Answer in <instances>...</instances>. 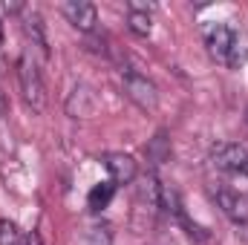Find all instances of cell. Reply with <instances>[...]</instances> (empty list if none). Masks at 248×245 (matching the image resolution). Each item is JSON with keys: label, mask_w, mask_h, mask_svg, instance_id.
<instances>
[{"label": "cell", "mask_w": 248, "mask_h": 245, "mask_svg": "<svg viewBox=\"0 0 248 245\" xmlns=\"http://www.w3.org/2000/svg\"><path fill=\"white\" fill-rule=\"evenodd\" d=\"M75 245H113V225L107 219H90L78 228Z\"/></svg>", "instance_id": "9c48e42d"}, {"label": "cell", "mask_w": 248, "mask_h": 245, "mask_svg": "<svg viewBox=\"0 0 248 245\" xmlns=\"http://www.w3.org/2000/svg\"><path fill=\"white\" fill-rule=\"evenodd\" d=\"M246 122H248V113H246Z\"/></svg>", "instance_id": "e0dca14e"}, {"label": "cell", "mask_w": 248, "mask_h": 245, "mask_svg": "<svg viewBox=\"0 0 248 245\" xmlns=\"http://www.w3.org/2000/svg\"><path fill=\"white\" fill-rule=\"evenodd\" d=\"M127 26L133 35L139 38H147L153 32V20H150V12L141 9V6H130V15H127Z\"/></svg>", "instance_id": "8fae6325"}, {"label": "cell", "mask_w": 248, "mask_h": 245, "mask_svg": "<svg viewBox=\"0 0 248 245\" xmlns=\"http://www.w3.org/2000/svg\"><path fill=\"white\" fill-rule=\"evenodd\" d=\"M15 69H17V87H20L23 104L32 113H44L46 110V84H44V75H41L35 58L29 52H23L15 63Z\"/></svg>", "instance_id": "7a4b0ae2"}, {"label": "cell", "mask_w": 248, "mask_h": 245, "mask_svg": "<svg viewBox=\"0 0 248 245\" xmlns=\"http://www.w3.org/2000/svg\"><path fill=\"white\" fill-rule=\"evenodd\" d=\"M95 107H98L95 92H93V87H87V84H78V87L69 92V98H66V113H69L72 119H90V116L95 113Z\"/></svg>", "instance_id": "ba28073f"}, {"label": "cell", "mask_w": 248, "mask_h": 245, "mask_svg": "<svg viewBox=\"0 0 248 245\" xmlns=\"http://www.w3.org/2000/svg\"><path fill=\"white\" fill-rule=\"evenodd\" d=\"M147 153H150V159H153V165H159V162H165V159H168V153H170V147H168V138H165V133H159V136L153 138V147H150Z\"/></svg>", "instance_id": "5bb4252c"}, {"label": "cell", "mask_w": 248, "mask_h": 245, "mask_svg": "<svg viewBox=\"0 0 248 245\" xmlns=\"http://www.w3.org/2000/svg\"><path fill=\"white\" fill-rule=\"evenodd\" d=\"M0 113H3V95H0Z\"/></svg>", "instance_id": "2e32d148"}, {"label": "cell", "mask_w": 248, "mask_h": 245, "mask_svg": "<svg viewBox=\"0 0 248 245\" xmlns=\"http://www.w3.org/2000/svg\"><path fill=\"white\" fill-rule=\"evenodd\" d=\"M214 202L219 205V211L240 228V225H248V193H240V190H228V187H217L214 193Z\"/></svg>", "instance_id": "5b68a950"}, {"label": "cell", "mask_w": 248, "mask_h": 245, "mask_svg": "<svg viewBox=\"0 0 248 245\" xmlns=\"http://www.w3.org/2000/svg\"><path fill=\"white\" fill-rule=\"evenodd\" d=\"M63 17L84 35H93L95 32V23H98V12L93 3H84V0H69L61 6Z\"/></svg>", "instance_id": "8992f818"}, {"label": "cell", "mask_w": 248, "mask_h": 245, "mask_svg": "<svg viewBox=\"0 0 248 245\" xmlns=\"http://www.w3.org/2000/svg\"><path fill=\"white\" fill-rule=\"evenodd\" d=\"M113 193H116V184L113 182H104V184H95L93 190H90V199H87V205H90V211H104L107 205H110V199H113Z\"/></svg>", "instance_id": "7c38bea8"}, {"label": "cell", "mask_w": 248, "mask_h": 245, "mask_svg": "<svg viewBox=\"0 0 248 245\" xmlns=\"http://www.w3.org/2000/svg\"><path fill=\"white\" fill-rule=\"evenodd\" d=\"M23 32L26 38L32 41V46H38L44 55L49 52V41H46V26H44V17L35 12V9H26L23 12Z\"/></svg>", "instance_id": "30bf717a"}, {"label": "cell", "mask_w": 248, "mask_h": 245, "mask_svg": "<svg viewBox=\"0 0 248 245\" xmlns=\"http://www.w3.org/2000/svg\"><path fill=\"white\" fill-rule=\"evenodd\" d=\"M208 159L222 173H243V168L248 162V144H243V141H217L208 150Z\"/></svg>", "instance_id": "277c9868"}, {"label": "cell", "mask_w": 248, "mask_h": 245, "mask_svg": "<svg viewBox=\"0 0 248 245\" xmlns=\"http://www.w3.org/2000/svg\"><path fill=\"white\" fill-rule=\"evenodd\" d=\"M122 90L141 113H156L159 110V87L147 75H141L136 69H127L122 75Z\"/></svg>", "instance_id": "3957f363"}, {"label": "cell", "mask_w": 248, "mask_h": 245, "mask_svg": "<svg viewBox=\"0 0 248 245\" xmlns=\"http://www.w3.org/2000/svg\"><path fill=\"white\" fill-rule=\"evenodd\" d=\"M101 162H104V168H107V173H110V182L116 184V187H119V184H130L139 176V165H136V159L127 156V153H104Z\"/></svg>", "instance_id": "52a82bcc"}, {"label": "cell", "mask_w": 248, "mask_h": 245, "mask_svg": "<svg viewBox=\"0 0 248 245\" xmlns=\"http://www.w3.org/2000/svg\"><path fill=\"white\" fill-rule=\"evenodd\" d=\"M0 245H26V237L20 234V228L9 219H0Z\"/></svg>", "instance_id": "4fadbf2b"}, {"label": "cell", "mask_w": 248, "mask_h": 245, "mask_svg": "<svg viewBox=\"0 0 248 245\" xmlns=\"http://www.w3.org/2000/svg\"><path fill=\"white\" fill-rule=\"evenodd\" d=\"M202 38H205V49L217 63L228 66V69H240L248 61V35L243 29L231 26L228 20H214L202 26Z\"/></svg>", "instance_id": "6da1fadb"}, {"label": "cell", "mask_w": 248, "mask_h": 245, "mask_svg": "<svg viewBox=\"0 0 248 245\" xmlns=\"http://www.w3.org/2000/svg\"><path fill=\"white\" fill-rule=\"evenodd\" d=\"M243 176H246V179H248V162H246V168H243Z\"/></svg>", "instance_id": "9a60e30c"}]
</instances>
